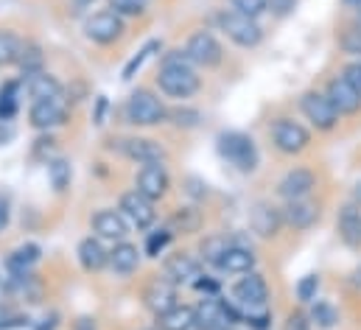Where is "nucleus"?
Wrapping results in <instances>:
<instances>
[{"instance_id":"obj_1","label":"nucleus","mask_w":361,"mask_h":330,"mask_svg":"<svg viewBox=\"0 0 361 330\" xmlns=\"http://www.w3.org/2000/svg\"><path fill=\"white\" fill-rule=\"evenodd\" d=\"M154 82L166 98H174V101H188L202 90V76L196 73V65L188 59L185 48H174L163 54Z\"/></svg>"},{"instance_id":"obj_2","label":"nucleus","mask_w":361,"mask_h":330,"mask_svg":"<svg viewBox=\"0 0 361 330\" xmlns=\"http://www.w3.org/2000/svg\"><path fill=\"white\" fill-rule=\"evenodd\" d=\"M216 152L227 165H233L238 173H255L261 165V149L252 135L227 129L216 138Z\"/></svg>"},{"instance_id":"obj_3","label":"nucleus","mask_w":361,"mask_h":330,"mask_svg":"<svg viewBox=\"0 0 361 330\" xmlns=\"http://www.w3.org/2000/svg\"><path fill=\"white\" fill-rule=\"evenodd\" d=\"M123 118L129 126H137V129H152V126H160L169 121V106L163 104V98L146 87L135 90L126 104H123Z\"/></svg>"},{"instance_id":"obj_4","label":"nucleus","mask_w":361,"mask_h":330,"mask_svg":"<svg viewBox=\"0 0 361 330\" xmlns=\"http://www.w3.org/2000/svg\"><path fill=\"white\" fill-rule=\"evenodd\" d=\"M269 138L271 146L286 154V157H300L302 152L311 149V132L305 123L288 118V115H280L269 123Z\"/></svg>"},{"instance_id":"obj_5","label":"nucleus","mask_w":361,"mask_h":330,"mask_svg":"<svg viewBox=\"0 0 361 330\" xmlns=\"http://www.w3.org/2000/svg\"><path fill=\"white\" fill-rule=\"evenodd\" d=\"M216 23H219V28L224 31V37H227L230 42H235L238 48H244V51H252V48H258V45L264 42V28H261V23L252 20V17H247V14H238V11H233V8H219Z\"/></svg>"},{"instance_id":"obj_6","label":"nucleus","mask_w":361,"mask_h":330,"mask_svg":"<svg viewBox=\"0 0 361 330\" xmlns=\"http://www.w3.org/2000/svg\"><path fill=\"white\" fill-rule=\"evenodd\" d=\"M297 106L302 112V118L311 123V129L322 132V135H331L339 129V121L342 115L336 112V106L331 104V98L322 92V90H305L300 98H297Z\"/></svg>"},{"instance_id":"obj_7","label":"nucleus","mask_w":361,"mask_h":330,"mask_svg":"<svg viewBox=\"0 0 361 330\" xmlns=\"http://www.w3.org/2000/svg\"><path fill=\"white\" fill-rule=\"evenodd\" d=\"M193 308H196V328L199 330H224L241 325V308L233 300H224L221 294L204 297Z\"/></svg>"},{"instance_id":"obj_8","label":"nucleus","mask_w":361,"mask_h":330,"mask_svg":"<svg viewBox=\"0 0 361 330\" xmlns=\"http://www.w3.org/2000/svg\"><path fill=\"white\" fill-rule=\"evenodd\" d=\"M109 149L115 154H121L123 160L137 165H152V163H166L169 160V152L160 140H152V138H118V140H109Z\"/></svg>"},{"instance_id":"obj_9","label":"nucleus","mask_w":361,"mask_h":330,"mask_svg":"<svg viewBox=\"0 0 361 330\" xmlns=\"http://www.w3.org/2000/svg\"><path fill=\"white\" fill-rule=\"evenodd\" d=\"M185 54H188V59L196 65V68H204V71H213V68H219L221 62H224V48H221V42L216 39V34L213 31H193L190 37H188V42H185Z\"/></svg>"},{"instance_id":"obj_10","label":"nucleus","mask_w":361,"mask_h":330,"mask_svg":"<svg viewBox=\"0 0 361 330\" xmlns=\"http://www.w3.org/2000/svg\"><path fill=\"white\" fill-rule=\"evenodd\" d=\"M230 297L238 308H264V305H269V283L258 269L247 271L233 283Z\"/></svg>"},{"instance_id":"obj_11","label":"nucleus","mask_w":361,"mask_h":330,"mask_svg":"<svg viewBox=\"0 0 361 330\" xmlns=\"http://www.w3.org/2000/svg\"><path fill=\"white\" fill-rule=\"evenodd\" d=\"M68 118H71V109H68V101H65V98L31 101V106H28V123H31V129H37V132L59 129V126L68 123Z\"/></svg>"},{"instance_id":"obj_12","label":"nucleus","mask_w":361,"mask_h":330,"mask_svg":"<svg viewBox=\"0 0 361 330\" xmlns=\"http://www.w3.org/2000/svg\"><path fill=\"white\" fill-rule=\"evenodd\" d=\"M118 210L123 213V219L135 227V230H152V224L157 221V210H154V202L146 199L137 188L132 190H123L121 199H118Z\"/></svg>"},{"instance_id":"obj_13","label":"nucleus","mask_w":361,"mask_h":330,"mask_svg":"<svg viewBox=\"0 0 361 330\" xmlns=\"http://www.w3.org/2000/svg\"><path fill=\"white\" fill-rule=\"evenodd\" d=\"M126 25H123V17L115 14L112 8H104V11H95L85 20V37L95 42V45H112L123 37Z\"/></svg>"},{"instance_id":"obj_14","label":"nucleus","mask_w":361,"mask_h":330,"mask_svg":"<svg viewBox=\"0 0 361 330\" xmlns=\"http://www.w3.org/2000/svg\"><path fill=\"white\" fill-rule=\"evenodd\" d=\"M317 182H319V176H317L314 168H308V165H294V168H288V171L280 176V182H277V196H280L283 202L308 199V196L317 190Z\"/></svg>"},{"instance_id":"obj_15","label":"nucleus","mask_w":361,"mask_h":330,"mask_svg":"<svg viewBox=\"0 0 361 330\" xmlns=\"http://www.w3.org/2000/svg\"><path fill=\"white\" fill-rule=\"evenodd\" d=\"M143 305H146V311H152L154 317L171 311L174 305H180V286L171 283L169 277H160V274L152 277V280L146 283V288H143Z\"/></svg>"},{"instance_id":"obj_16","label":"nucleus","mask_w":361,"mask_h":330,"mask_svg":"<svg viewBox=\"0 0 361 330\" xmlns=\"http://www.w3.org/2000/svg\"><path fill=\"white\" fill-rule=\"evenodd\" d=\"M283 227H286V221H283V210H280L277 204L261 199V202H255V204L250 207V230H252L258 238L274 241V238L283 233Z\"/></svg>"},{"instance_id":"obj_17","label":"nucleus","mask_w":361,"mask_h":330,"mask_svg":"<svg viewBox=\"0 0 361 330\" xmlns=\"http://www.w3.org/2000/svg\"><path fill=\"white\" fill-rule=\"evenodd\" d=\"M283 221H286V227L288 230H294V233H308L311 227H317L319 224V216H322V210H319V202L317 199H291V202H283Z\"/></svg>"},{"instance_id":"obj_18","label":"nucleus","mask_w":361,"mask_h":330,"mask_svg":"<svg viewBox=\"0 0 361 330\" xmlns=\"http://www.w3.org/2000/svg\"><path fill=\"white\" fill-rule=\"evenodd\" d=\"M135 188L152 199V202H160L169 196L171 190V176L166 171V163H152V165H140L137 168V176H135Z\"/></svg>"},{"instance_id":"obj_19","label":"nucleus","mask_w":361,"mask_h":330,"mask_svg":"<svg viewBox=\"0 0 361 330\" xmlns=\"http://www.w3.org/2000/svg\"><path fill=\"white\" fill-rule=\"evenodd\" d=\"M90 227H92V233H95V238L118 244V241H126V236H129V227H132V224L123 219V213H121V210H109V207H104V210L92 213Z\"/></svg>"},{"instance_id":"obj_20","label":"nucleus","mask_w":361,"mask_h":330,"mask_svg":"<svg viewBox=\"0 0 361 330\" xmlns=\"http://www.w3.org/2000/svg\"><path fill=\"white\" fill-rule=\"evenodd\" d=\"M199 274H202V260L188 252L166 255V260H163V277H169L177 286H193L199 280Z\"/></svg>"},{"instance_id":"obj_21","label":"nucleus","mask_w":361,"mask_h":330,"mask_svg":"<svg viewBox=\"0 0 361 330\" xmlns=\"http://www.w3.org/2000/svg\"><path fill=\"white\" fill-rule=\"evenodd\" d=\"M328 98H331V104L336 106V112L345 118V115H359L361 112V95L350 87V82L342 76V73H336V76H331L328 82H325V90H322Z\"/></svg>"},{"instance_id":"obj_22","label":"nucleus","mask_w":361,"mask_h":330,"mask_svg":"<svg viewBox=\"0 0 361 330\" xmlns=\"http://www.w3.org/2000/svg\"><path fill=\"white\" fill-rule=\"evenodd\" d=\"M3 291H6L8 302H28V305H34V302L42 300V283L34 277V271L31 274H8L3 280Z\"/></svg>"},{"instance_id":"obj_23","label":"nucleus","mask_w":361,"mask_h":330,"mask_svg":"<svg viewBox=\"0 0 361 330\" xmlns=\"http://www.w3.org/2000/svg\"><path fill=\"white\" fill-rule=\"evenodd\" d=\"M255 266H258V255L252 252V247L233 241L230 249L224 252L221 263H219V271H224V274H238V277H241V274H247V271H255Z\"/></svg>"},{"instance_id":"obj_24","label":"nucleus","mask_w":361,"mask_h":330,"mask_svg":"<svg viewBox=\"0 0 361 330\" xmlns=\"http://www.w3.org/2000/svg\"><path fill=\"white\" fill-rule=\"evenodd\" d=\"M140 260H143V252L135 247L132 241H118L109 249V269L112 274L118 277H129L140 269Z\"/></svg>"},{"instance_id":"obj_25","label":"nucleus","mask_w":361,"mask_h":330,"mask_svg":"<svg viewBox=\"0 0 361 330\" xmlns=\"http://www.w3.org/2000/svg\"><path fill=\"white\" fill-rule=\"evenodd\" d=\"M23 90L28 92L31 101H48V98H65V87L62 82L48 73V71H39V73H31L23 79Z\"/></svg>"},{"instance_id":"obj_26","label":"nucleus","mask_w":361,"mask_h":330,"mask_svg":"<svg viewBox=\"0 0 361 330\" xmlns=\"http://www.w3.org/2000/svg\"><path fill=\"white\" fill-rule=\"evenodd\" d=\"M166 227L174 236H196L204 227V213L199 210V204H180L171 210Z\"/></svg>"},{"instance_id":"obj_27","label":"nucleus","mask_w":361,"mask_h":330,"mask_svg":"<svg viewBox=\"0 0 361 330\" xmlns=\"http://www.w3.org/2000/svg\"><path fill=\"white\" fill-rule=\"evenodd\" d=\"M336 233H339V241L345 247L359 249L361 247V207L348 202L339 216H336Z\"/></svg>"},{"instance_id":"obj_28","label":"nucleus","mask_w":361,"mask_h":330,"mask_svg":"<svg viewBox=\"0 0 361 330\" xmlns=\"http://www.w3.org/2000/svg\"><path fill=\"white\" fill-rule=\"evenodd\" d=\"M39 257H42V247L34 244V241H25V244L14 247L6 255V263L3 266H6L8 274H31L34 266L39 263Z\"/></svg>"},{"instance_id":"obj_29","label":"nucleus","mask_w":361,"mask_h":330,"mask_svg":"<svg viewBox=\"0 0 361 330\" xmlns=\"http://www.w3.org/2000/svg\"><path fill=\"white\" fill-rule=\"evenodd\" d=\"M76 257H79V263H82L85 271H101V269L109 266V249L104 247L101 238H92V236L79 241Z\"/></svg>"},{"instance_id":"obj_30","label":"nucleus","mask_w":361,"mask_h":330,"mask_svg":"<svg viewBox=\"0 0 361 330\" xmlns=\"http://www.w3.org/2000/svg\"><path fill=\"white\" fill-rule=\"evenodd\" d=\"M157 319V330H190L196 328V308L193 305H174L171 311L154 317Z\"/></svg>"},{"instance_id":"obj_31","label":"nucleus","mask_w":361,"mask_h":330,"mask_svg":"<svg viewBox=\"0 0 361 330\" xmlns=\"http://www.w3.org/2000/svg\"><path fill=\"white\" fill-rule=\"evenodd\" d=\"M230 244H233V238H227L224 233L204 236V238H202V244H199V260H202V263H207V266H216V269H219V263H221L224 252L230 249Z\"/></svg>"},{"instance_id":"obj_32","label":"nucleus","mask_w":361,"mask_h":330,"mask_svg":"<svg viewBox=\"0 0 361 330\" xmlns=\"http://www.w3.org/2000/svg\"><path fill=\"white\" fill-rule=\"evenodd\" d=\"M308 317H311V325H317L319 330H334L342 322V314L331 300H314L308 308Z\"/></svg>"},{"instance_id":"obj_33","label":"nucleus","mask_w":361,"mask_h":330,"mask_svg":"<svg viewBox=\"0 0 361 330\" xmlns=\"http://www.w3.org/2000/svg\"><path fill=\"white\" fill-rule=\"evenodd\" d=\"M336 45H339V51L345 54V56H350V59H361V20H350V23H345L342 28H339V34H336Z\"/></svg>"},{"instance_id":"obj_34","label":"nucleus","mask_w":361,"mask_h":330,"mask_svg":"<svg viewBox=\"0 0 361 330\" xmlns=\"http://www.w3.org/2000/svg\"><path fill=\"white\" fill-rule=\"evenodd\" d=\"M25 45H28V42H25L20 34H14V31H0V68L20 65Z\"/></svg>"},{"instance_id":"obj_35","label":"nucleus","mask_w":361,"mask_h":330,"mask_svg":"<svg viewBox=\"0 0 361 330\" xmlns=\"http://www.w3.org/2000/svg\"><path fill=\"white\" fill-rule=\"evenodd\" d=\"M20 92H23V79L20 82L11 79V82H6L0 87V121L3 123H8L17 115V109H20Z\"/></svg>"},{"instance_id":"obj_36","label":"nucleus","mask_w":361,"mask_h":330,"mask_svg":"<svg viewBox=\"0 0 361 330\" xmlns=\"http://www.w3.org/2000/svg\"><path fill=\"white\" fill-rule=\"evenodd\" d=\"M48 182H51L54 193H65L71 188V182H73V165H71V160L54 157L48 163Z\"/></svg>"},{"instance_id":"obj_37","label":"nucleus","mask_w":361,"mask_h":330,"mask_svg":"<svg viewBox=\"0 0 361 330\" xmlns=\"http://www.w3.org/2000/svg\"><path fill=\"white\" fill-rule=\"evenodd\" d=\"M174 241V233L169 227H157L152 233H146V244H143V255L152 257V260H160L166 255V249L171 247Z\"/></svg>"},{"instance_id":"obj_38","label":"nucleus","mask_w":361,"mask_h":330,"mask_svg":"<svg viewBox=\"0 0 361 330\" xmlns=\"http://www.w3.org/2000/svg\"><path fill=\"white\" fill-rule=\"evenodd\" d=\"M160 48H163V45H160V39H149V42H146V45H143V48H140V51H137V54L123 65V76H121V79H123V82H132V79L143 71V65H146V62H149Z\"/></svg>"},{"instance_id":"obj_39","label":"nucleus","mask_w":361,"mask_h":330,"mask_svg":"<svg viewBox=\"0 0 361 330\" xmlns=\"http://www.w3.org/2000/svg\"><path fill=\"white\" fill-rule=\"evenodd\" d=\"M319 288H322V280H319V274H302L300 280H297V286H294V297H297V302L300 305H311L314 300H319Z\"/></svg>"},{"instance_id":"obj_40","label":"nucleus","mask_w":361,"mask_h":330,"mask_svg":"<svg viewBox=\"0 0 361 330\" xmlns=\"http://www.w3.org/2000/svg\"><path fill=\"white\" fill-rule=\"evenodd\" d=\"M17 68L23 71V79H25V76H31V73L45 71V56H42V48H39V45H34V42H28V45H25V51H23V59H20V65H17Z\"/></svg>"},{"instance_id":"obj_41","label":"nucleus","mask_w":361,"mask_h":330,"mask_svg":"<svg viewBox=\"0 0 361 330\" xmlns=\"http://www.w3.org/2000/svg\"><path fill=\"white\" fill-rule=\"evenodd\" d=\"M28 325H31V319L25 314H20L14 308V302H8V300L0 302V330H20Z\"/></svg>"},{"instance_id":"obj_42","label":"nucleus","mask_w":361,"mask_h":330,"mask_svg":"<svg viewBox=\"0 0 361 330\" xmlns=\"http://www.w3.org/2000/svg\"><path fill=\"white\" fill-rule=\"evenodd\" d=\"M169 121L177 126V129H196L199 123H202V112L196 109V106H174V109H169Z\"/></svg>"},{"instance_id":"obj_43","label":"nucleus","mask_w":361,"mask_h":330,"mask_svg":"<svg viewBox=\"0 0 361 330\" xmlns=\"http://www.w3.org/2000/svg\"><path fill=\"white\" fill-rule=\"evenodd\" d=\"M241 322L250 330H269L271 328L269 305H264V308H241Z\"/></svg>"},{"instance_id":"obj_44","label":"nucleus","mask_w":361,"mask_h":330,"mask_svg":"<svg viewBox=\"0 0 361 330\" xmlns=\"http://www.w3.org/2000/svg\"><path fill=\"white\" fill-rule=\"evenodd\" d=\"M230 6H233V11L247 14V17H252V20H258L261 14L269 11V0H230Z\"/></svg>"},{"instance_id":"obj_45","label":"nucleus","mask_w":361,"mask_h":330,"mask_svg":"<svg viewBox=\"0 0 361 330\" xmlns=\"http://www.w3.org/2000/svg\"><path fill=\"white\" fill-rule=\"evenodd\" d=\"M146 6L149 0H109V8L121 17H140L146 14Z\"/></svg>"},{"instance_id":"obj_46","label":"nucleus","mask_w":361,"mask_h":330,"mask_svg":"<svg viewBox=\"0 0 361 330\" xmlns=\"http://www.w3.org/2000/svg\"><path fill=\"white\" fill-rule=\"evenodd\" d=\"M54 149H56V140H54V135L51 132H39V138L34 140V157L37 160H42V163L48 165L54 160Z\"/></svg>"},{"instance_id":"obj_47","label":"nucleus","mask_w":361,"mask_h":330,"mask_svg":"<svg viewBox=\"0 0 361 330\" xmlns=\"http://www.w3.org/2000/svg\"><path fill=\"white\" fill-rule=\"evenodd\" d=\"M185 193L193 199V204H199V202H204L210 196V185L204 179H199V176H188L185 179Z\"/></svg>"},{"instance_id":"obj_48","label":"nucleus","mask_w":361,"mask_h":330,"mask_svg":"<svg viewBox=\"0 0 361 330\" xmlns=\"http://www.w3.org/2000/svg\"><path fill=\"white\" fill-rule=\"evenodd\" d=\"M311 317H308V311H302V308H297V311H288V317H286V322H283V330H311Z\"/></svg>"},{"instance_id":"obj_49","label":"nucleus","mask_w":361,"mask_h":330,"mask_svg":"<svg viewBox=\"0 0 361 330\" xmlns=\"http://www.w3.org/2000/svg\"><path fill=\"white\" fill-rule=\"evenodd\" d=\"M193 288H196L199 294H204V297H216V294L221 291V283H219L213 274H204V271H202L199 280L193 283Z\"/></svg>"},{"instance_id":"obj_50","label":"nucleus","mask_w":361,"mask_h":330,"mask_svg":"<svg viewBox=\"0 0 361 330\" xmlns=\"http://www.w3.org/2000/svg\"><path fill=\"white\" fill-rule=\"evenodd\" d=\"M339 73H342V76L350 82V87L361 95V59H350Z\"/></svg>"},{"instance_id":"obj_51","label":"nucleus","mask_w":361,"mask_h":330,"mask_svg":"<svg viewBox=\"0 0 361 330\" xmlns=\"http://www.w3.org/2000/svg\"><path fill=\"white\" fill-rule=\"evenodd\" d=\"M106 109H109V98L106 95H95V106H92V123L95 126L106 123Z\"/></svg>"},{"instance_id":"obj_52","label":"nucleus","mask_w":361,"mask_h":330,"mask_svg":"<svg viewBox=\"0 0 361 330\" xmlns=\"http://www.w3.org/2000/svg\"><path fill=\"white\" fill-rule=\"evenodd\" d=\"M297 0H269V14L271 17H288L294 11Z\"/></svg>"},{"instance_id":"obj_53","label":"nucleus","mask_w":361,"mask_h":330,"mask_svg":"<svg viewBox=\"0 0 361 330\" xmlns=\"http://www.w3.org/2000/svg\"><path fill=\"white\" fill-rule=\"evenodd\" d=\"M8 219H11V210H8V199L0 196V233L8 227Z\"/></svg>"},{"instance_id":"obj_54","label":"nucleus","mask_w":361,"mask_h":330,"mask_svg":"<svg viewBox=\"0 0 361 330\" xmlns=\"http://www.w3.org/2000/svg\"><path fill=\"white\" fill-rule=\"evenodd\" d=\"M73 330H98V325H95L92 317H79V319L73 322Z\"/></svg>"},{"instance_id":"obj_55","label":"nucleus","mask_w":361,"mask_h":330,"mask_svg":"<svg viewBox=\"0 0 361 330\" xmlns=\"http://www.w3.org/2000/svg\"><path fill=\"white\" fill-rule=\"evenodd\" d=\"M56 319H59V317H56V314H51V317H45L42 322H37V325H34V330H56V325H59Z\"/></svg>"},{"instance_id":"obj_56","label":"nucleus","mask_w":361,"mask_h":330,"mask_svg":"<svg viewBox=\"0 0 361 330\" xmlns=\"http://www.w3.org/2000/svg\"><path fill=\"white\" fill-rule=\"evenodd\" d=\"M342 6H345L356 20H361V0H342Z\"/></svg>"},{"instance_id":"obj_57","label":"nucleus","mask_w":361,"mask_h":330,"mask_svg":"<svg viewBox=\"0 0 361 330\" xmlns=\"http://www.w3.org/2000/svg\"><path fill=\"white\" fill-rule=\"evenodd\" d=\"M11 138H14V132L8 129V123H3V121H0V146H6Z\"/></svg>"},{"instance_id":"obj_58","label":"nucleus","mask_w":361,"mask_h":330,"mask_svg":"<svg viewBox=\"0 0 361 330\" xmlns=\"http://www.w3.org/2000/svg\"><path fill=\"white\" fill-rule=\"evenodd\" d=\"M350 202L361 207V179L359 182H353V188H350Z\"/></svg>"},{"instance_id":"obj_59","label":"nucleus","mask_w":361,"mask_h":330,"mask_svg":"<svg viewBox=\"0 0 361 330\" xmlns=\"http://www.w3.org/2000/svg\"><path fill=\"white\" fill-rule=\"evenodd\" d=\"M92 3H95V0H73V6H79V8H87Z\"/></svg>"},{"instance_id":"obj_60","label":"nucleus","mask_w":361,"mask_h":330,"mask_svg":"<svg viewBox=\"0 0 361 330\" xmlns=\"http://www.w3.org/2000/svg\"><path fill=\"white\" fill-rule=\"evenodd\" d=\"M0 288H3V277H0Z\"/></svg>"},{"instance_id":"obj_61","label":"nucleus","mask_w":361,"mask_h":330,"mask_svg":"<svg viewBox=\"0 0 361 330\" xmlns=\"http://www.w3.org/2000/svg\"><path fill=\"white\" fill-rule=\"evenodd\" d=\"M146 330H157V328H146Z\"/></svg>"},{"instance_id":"obj_62","label":"nucleus","mask_w":361,"mask_h":330,"mask_svg":"<svg viewBox=\"0 0 361 330\" xmlns=\"http://www.w3.org/2000/svg\"><path fill=\"white\" fill-rule=\"evenodd\" d=\"M224 330H235V328H224Z\"/></svg>"},{"instance_id":"obj_63","label":"nucleus","mask_w":361,"mask_h":330,"mask_svg":"<svg viewBox=\"0 0 361 330\" xmlns=\"http://www.w3.org/2000/svg\"><path fill=\"white\" fill-rule=\"evenodd\" d=\"M190 330H199V328H190Z\"/></svg>"}]
</instances>
